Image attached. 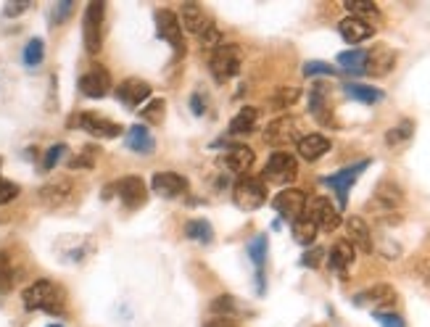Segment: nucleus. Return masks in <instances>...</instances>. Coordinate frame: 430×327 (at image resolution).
<instances>
[{
    "instance_id": "obj_20",
    "label": "nucleus",
    "mask_w": 430,
    "mask_h": 327,
    "mask_svg": "<svg viewBox=\"0 0 430 327\" xmlns=\"http://www.w3.org/2000/svg\"><path fill=\"white\" fill-rule=\"evenodd\" d=\"M327 267L333 269L341 280H346L349 277V269L354 267V261H356V251H354V246L349 241H338L333 248L327 251Z\"/></svg>"
},
{
    "instance_id": "obj_22",
    "label": "nucleus",
    "mask_w": 430,
    "mask_h": 327,
    "mask_svg": "<svg viewBox=\"0 0 430 327\" xmlns=\"http://www.w3.org/2000/svg\"><path fill=\"white\" fill-rule=\"evenodd\" d=\"M267 251H269L267 235H256V238H254V241L246 246V253H249V258L254 261V267H256V293H259V296H264V291H267V283H264Z\"/></svg>"
},
{
    "instance_id": "obj_37",
    "label": "nucleus",
    "mask_w": 430,
    "mask_h": 327,
    "mask_svg": "<svg viewBox=\"0 0 430 327\" xmlns=\"http://www.w3.org/2000/svg\"><path fill=\"white\" fill-rule=\"evenodd\" d=\"M344 6H346V11H351V16L364 19L367 24H372L375 19H380V9L375 3H370V0H346Z\"/></svg>"
},
{
    "instance_id": "obj_43",
    "label": "nucleus",
    "mask_w": 430,
    "mask_h": 327,
    "mask_svg": "<svg viewBox=\"0 0 430 327\" xmlns=\"http://www.w3.org/2000/svg\"><path fill=\"white\" fill-rule=\"evenodd\" d=\"M372 319H375V322H378L380 327H406L404 317H401L399 311H391V309H386V311H372Z\"/></svg>"
},
{
    "instance_id": "obj_48",
    "label": "nucleus",
    "mask_w": 430,
    "mask_h": 327,
    "mask_svg": "<svg viewBox=\"0 0 430 327\" xmlns=\"http://www.w3.org/2000/svg\"><path fill=\"white\" fill-rule=\"evenodd\" d=\"M11 277H14V272H11V261H9V256L0 251V291H9Z\"/></svg>"
},
{
    "instance_id": "obj_45",
    "label": "nucleus",
    "mask_w": 430,
    "mask_h": 327,
    "mask_svg": "<svg viewBox=\"0 0 430 327\" xmlns=\"http://www.w3.org/2000/svg\"><path fill=\"white\" fill-rule=\"evenodd\" d=\"M95 166V148H85L79 156L69 161V169H93Z\"/></svg>"
},
{
    "instance_id": "obj_53",
    "label": "nucleus",
    "mask_w": 430,
    "mask_h": 327,
    "mask_svg": "<svg viewBox=\"0 0 430 327\" xmlns=\"http://www.w3.org/2000/svg\"><path fill=\"white\" fill-rule=\"evenodd\" d=\"M51 327H61V325H51Z\"/></svg>"
},
{
    "instance_id": "obj_23",
    "label": "nucleus",
    "mask_w": 430,
    "mask_h": 327,
    "mask_svg": "<svg viewBox=\"0 0 430 327\" xmlns=\"http://www.w3.org/2000/svg\"><path fill=\"white\" fill-rule=\"evenodd\" d=\"M338 32H341V37H344L349 45H359V43H364V40H370V37L375 35V26L367 24L364 19L351 16V14H349L346 19H341Z\"/></svg>"
},
{
    "instance_id": "obj_25",
    "label": "nucleus",
    "mask_w": 430,
    "mask_h": 327,
    "mask_svg": "<svg viewBox=\"0 0 430 327\" xmlns=\"http://www.w3.org/2000/svg\"><path fill=\"white\" fill-rule=\"evenodd\" d=\"M330 148H333V143H330L325 135H319V132H309V135H304V138L296 143V151H299V156H301L304 161H317Z\"/></svg>"
},
{
    "instance_id": "obj_14",
    "label": "nucleus",
    "mask_w": 430,
    "mask_h": 327,
    "mask_svg": "<svg viewBox=\"0 0 430 327\" xmlns=\"http://www.w3.org/2000/svg\"><path fill=\"white\" fill-rule=\"evenodd\" d=\"M114 193L119 196V201L127 208H140L148 201V188L146 182L140 180L138 174H127L119 182H114Z\"/></svg>"
},
{
    "instance_id": "obj_47",
    "label": "nucleus",
    "mask_w": 430,
    "mask_h": 327,
    "mask_svg": "<svg viewBox=\"0 0 430 327\" xmlns=\"http://www.w3.org/2000/svg\"><path fill=\"white\" fill-rule=\"evenodd\" d=\"M16 196H19V185H16V182L3 180V177H0V206H3V203H11V201L16 198Z\"/></svg>"
},
{
    "instance_id": "obj_2",
    "label": "nucleus",
    "mask_w": 430,
    "mask_h": 327,
    "mask_svg": "<svg viewBox=\"0 0 430 327\" xmlns=\"http://www.w3.org/2000/svg\"><path fill=\"white\" fill-rule=\"evenodd\" d=\"M401 206H404V190L399 188L396 182H380L375 193L367 201V211L375 214L378 219H399L401 214Z\"/></svg>"
},
{
    "instance_id": "obj_6",
    "label": "nucleus",
    "mask_w": 430,
    "mask_h": 327,
    "mask_svg": "<svg viewBox=\"0 0 430 327\" xmlns=\"http://www.w3.org/2000/svg\"><path fill=\"white\" fill-rule=\"evenodd\" d=\"M243 66L241 51L235 45H219L214 53H211V61H209V71L216 82H230L233 77H238V71Z\"/></svg>"
},
{
    "instance_id": "obj_33",
    "label": "nucleus",
    "mask_w": 430,
    "mask_h": 327,
    "mask_svg": "<svg viewBox=\"0 0 430 327\" xmlns=\"http://www.w3.org/2000/svg\"><path fill=\"white\" fill-rule=\"evenodd\" d=\"M185 238L201 243V246H209L214 241V227L209 219H188L185 222Z\"/></svg>"
},
{
    "instance_id": "obj_36",
    "label": "nucleus",
    "mask_w": 430,
    "mask_h": 327,
    "mask_svg": "<svg viewBox=\"0 0 430 327\" xmlns=\"http://www.w3.org/2000/svg\"><path fill=\"white\" fill-rule=\"evenodd\" d=\"M140 119L148 121V124H161L164 116H166V101L164 98H148L146 106L138 109Z\"/></svg>"
},
{
    "instance_id": "obj_7",
    "label": "nucleus",
    "mask_w": 430,
    "mask_h": 327,
    "mask_svg": "<svg viewBox=\"0 0 430 327\" xmlns=\"http://www.w3.org/2000/svg\"><path fill=\"white\" fill-rule=\"evenodd\" d=\"M301 124L296 116H277L267 124L264 129V143L272 148H283V146H296L299 140H301Z\"/></svg>"
},
{
    "instance_id": "obj_35",
    "label": "nucleus",
    "mask_w": 430,
    "mask_h": 327,
    "mask_svg": "<svg viewBox=\"0 0 430 327\" xmlns=\"http://www.w3.org/2000/svg\"><path fill=\"white\" fill-rule=\"evenodd\" d=\"M412 135H414V121L401 119L394 129H388L386 132V146L388 148H401L412 140Z\"/></svg>"
},
{
    "instance_id": "obj_49",
    "label": "nucleus",
    "mask_w": 430,
    "mask_h": 327,
    "mask_svg": "<svg viewBox=\"0 0 430 327\" xmlns=\"http://www.w3.org/2000/svg\"><path fill=\"white\" fill-rule=\"evenodd\" d=\"M26 9H29V3H6L3 14H6V16H19V14H24Z\"/></svg>"
},
{
    "instance_id": "obj_38",
    "label": "nucleus",
    "mask_w": 430,
    "mask_h": 327,
    "mask_svg": "<svg viewBox=\"0 0 430 327\" xmlns=\"http://www.w3.org/2000/svg\"><path fill=\"white\" fill-rule=\"evenodd\" d=\"M21 59H24V66L26 69H37L45 59V43L40 37H32L29 43L24 45V53H21Z\"/></svg>"
},
{
    "instance_id": "obj_51",
    "label": "nucleus",
    "mask_w": 430,
    "mask_h": 327,
    "mask_svg": "<svg viewBox=\"0 0 430 327\" xmlns=\"http://www.w3.org/2000/svg\"><path fill=\"white\" fill-rule=\"evenodd\" d=\"M204 327H238V325H235L233 319H219V317H214V319H209V322H206Z\"/></svg>"
},
{
    "instance_id": "obj_10",
    "label": "nucleus",
    "mask_w": 430,
    "mask_h": 327,
    "mask_svg": "<svg viewBox=\"0 0 430 327\" xmlns=\"http://www.w3.org/2000/svg\"><path fill=\"white\" fill-rule=\"evenodd\" d=\"M351 301H354V306H367V309H372V311H386V309H391V306H396L399 293H396L394 285L378 283V285L364 288L361 293H356Z\"/></svg>"
},
{
    "instance_id": "obj_28",
    "label": "nucleus",
    "mask_w": 430,
    "mask_h": 327,
    "mask_svg": "<svg viewBox=\"0 0 430 327\" xmlns=\"http://www.w3.org/2000/svg\"><path fill=\"white\" fill-rule=\"evenodd\" d=\"M254 161H256V154H254L249 146H241V143H235V146L227 148V156H224L227 169L235 172V174H241V177L249 174V169L254 166Z\"/></svg>"
},
{
    "instance_id": "obj_29",
    "label": "nucleus",
    "mask_w": 430,
    "mask_h": 327,
    "mask_svg": "<svg viewBox=\"0 0 430 327\" xmlns=\"http://www.w3.org/2000/svg\"><path fill=\"white\" fill-rule=\"evenodd\" d=\"M344 93L349 95L351 101H356V104H367V106H375L386 98L383 90H378V87H372V85H361V82H346Z\"/></svg>"
},
{
    "instance_id": "obj_16",
    "label": "nucleus",
    "mask_w": 430,
    "mask_h": 327,
    "mask_svg": "<svg viewBox=\"0 0 430 327\" xmlns=\"http://www.w3.org/2000/svg\"><path fill=\"white\" fill-rule=\"evenodd\" d=\"M148 98H151V85L146 79L129 77L116 87V101L124 104L127 109H140V104H146Z\"/></svg>"
},
{
    "instance_id": "obj_39",
    "label": "nucleus",
    "mask_w": 430,
    "mask_h": 327,
    "mask_svg": "<svg viewBox=\"0 0 430 327\" xmlns=\"http://www.w3.org/2000/svg\"><path fill=\"white\" fill-rule=\"evenodd\" d=\"M299 98H301L299 87H277L275 95H272V106L275 109H291L293 104H299Z\"/></svg>"
},
{
    "instance_id": "obj_31",
    "label": "nucleus",
    "mask_w": 430,
    "mask_h": 327,
    "mask_svg": "<svg viewBox=\"0 0 430 327\" xmlns=\"http://www.w3.org/2000/svg\"><path fill=\"white\" fill-rule=\"evenodd\" d=\"M211 314H216L219 319H233L235 322V317H243V303L235 298V296H230V293H224V296H219V298H214L211 301Z\"/></svg>"
},
{
    "instance_id": "obj_42",
    "label": "nucleus",
    "mask_w": 430,
    "mask_h": 327,
    "mask_svg": "<svg viewBox=\"0 0 430 327\" xmlns=\"http://www.w3.org/2000/svg\"><path fill=\"white\" fill-rule=\"evenodd\" d=\"M66 154H69V146H66V143H56V146L48 148V151H45V156H43V169H45V172H51L53 166H56V164H59Z\"/></svg>"
},
{
    "instance_id": "obj_24",
    "label": "nucleus",
    "mask_w": 430,
    "mask_h": 327,
    "mask_svg": "<svg viewBox=\"0 0 430 327\" xmlns=\"http://www.w3.org/2000/svg\"><path fill=\"white\" fill-rule=\"evenodd\" d=\"M71 190H74V185H71L69 177H59V180L43 185L37 196H40V201H43L45 206L56 208V206H64V203L71 198Z\"/></svg>"
},
{
    "instance_id": "obj_27",
    "label": "nucleus",
    "mask_w": 430,
    "mask_h": 327,
    "mask_svg": "<svg viewBox=\"0 0 430 327\" xmlns=\"http://www.w3.org/2000/svg\"><path fill=\"white\" fill-rule=\"evenodd\" d=\"M177 19H180V24L185 26L188 32H193V35H201L209 24H214V21L206 16V11L201 9L198 3H182Z\"/></svg>"
},
{
    "instance_id": "obj_50",
    "label": "nucleus",
    "mask_w": 430,
    "mask_h": 327,
    "mask_svg": "<svg viewBox=\"0 0 430 327\" xmlns=\"http://www.w3.org/2000/svg\"><path fill=\"white\" fill-rule=\"evenodd\" d=\"M204 109H206V106L201 104V95H198V93L190 95V111L196 114V116H201V114H204Z\"/></svg>"
},
{
    "instance_id": "obj_44",
    "label": "nucleus",
    "mask_w": 430,
    "mask_h": 327,
    "mask_svg": "<svg viewBox=\"0 0 430 327\" xmlns=\"http://www.w3.org/2000/svg\"><path fill=\"white\" fill-rule=\"evenodd\" d=\"M71 11H74V3L71 0H61V3H56L53 6V14H51V24H64L66 19L71 16Z\"/></svg>"
},
{
    "instance_id": "obj_41",
    "label": "nucleus",
    "mask_w": 430,
    "mask_h": 327,
    "mask_svg": "<svg viewBox=\"0 0 430 327\" xmlns=\"http://www.w3.org/2000/svg\"><path fill=\"white\" fill-rule=\"evenodd\" d=\"M198 43H201V48H206V51H216L222 43V32H219V26L216 24H209L201 35H198Z\"/></svg>"
},
{
    "instance_id": "obj_26",
    "label": "nucleus",
    "mask_w": 430,
    "mask_h": 327,
    "mask_svg": "<svg viewBox=\"0 0 430 327\" xmlns=\"http://www.w3.org/2000/svg\"><path fill=\"white\" fill-rule=\"evenodd\" d=\"M124 146H127L132 154L148 156V154H154L156 138L151 135V129H148L146 124H132V127L127 129V135H124Z\"/></svg>"
},
{
    "instance_id": "obj_4",
    "label": "nucleus",
    "mask_w": 430,
    "mask_h": 327,
    "mask_svg": "<svg viewBox=\"0 0 430 327\" xmlns=\"http://www.w3.org/2000/svg\"><path fill=\"white\" fill-rule=\"evenodd\" d=\"M104 21H106V3H87L85 21H82V37H85V51L90 56H98L104 48Z\"/></svg>"
},
{
    "instance_id": "obj_1",
    "label": "nucleus",
    "mask_w": 430,
    "mask_h": 327,
    "mask_svg": "<svg viewBox=\"0 0 430 327\" xmlns=\"http://www.w3.org/2000/svg\"><path fill=\"white\" fill-rule=\"evenodd\" d=\"M21 301L29 311H48V314H64L66 296L59 285L51 280H37L21 293Z\"/></svg>"
},
{
    "instance_id": "obj_13",
    "label": "nucleus",
    "mask_w": 430,
    "mask_h": 327,
    "mask_svg": "<svg viewBox=\"0 0 430 327\" xmlns=\"http://www.w3.org/2000/svg\"><path fill=\"white\" fill-rule=\"evenodd\" d=\"M156 29H159V37L169 43V48H172V53H174V59L185 56L182 24H180V19H177V14H174V11H169V9L159 11V14H156Z\"/></svg>"
},
{
    "instance_id": "obj_3",
    "label": "nucleus",
    "mask_w": 430,
    "mask_h": 327,
    "mask_svg": "<svg viewBox=\"0 0 430 327\" xmlns=\"http://www.w3.org/2000/svg\"><path fill=\"white\" fill-rule=\"evenodd\" d=\"M233 203L241 211H256L267 203V182L261 177H238V182L233 185Z\"/></svg>"
},
{
    "instance_id": "obj_52",
    "label": "nucleus",
    "mask_w": 430,
    "mask_h": 327,
    "mask_svg": "<svg viewBox=\"0 0 430 327\" xmlns=\"http://www.w3.org/2000/svg\"><path fill=\"white\" fill-rule=\"evenodd\" d=\"M420 275H422V280L430 285V256L422 261V267H420Z\"/></svg>"
},
{
    "instance_id": "obj_8",
    "label": "nucleus",
    "mask_w": 430,
    "mask_h": 327,
    "mask_svg": "<svg viewBox=\"0 0 430 327\" xmlns=\"http://www.w3.org/2000/svg\"><path fill=\"white\" fill-rule=\"evenodd\" d=\"M299 174V164H296V156L288 154V151H275V154L267 159V166L261 172V180L264 182H275V185H291Z\"/></svg>"
},
{
    "instance_id": "obj_40",
    "label": "nucleus",
    "mask_w": 430,
    "mask_h": 327,
    "mask_svg": "<svg viewBox=\"0 0 430 327\" xmlns=\"http://www.w3.org/2000/svg\"><path fill=\"white\" fill-rule=\"evenodd\" d=\"M304 77H336L338 69L336 66H330V64H325V61H306L304 64Z\"/></svg>"
},
{
    "instance_id": "obj_46",
    "label": "nucleus",
    "mask_w": 430,
    "mask_h": 327,
    "mask_svg": "<svg viewBox=\"0 0 430 327\" xmlns=\"http://www.w3.org/2000/svg\"><path fill=\"white\" fill-rule=\"evenodd\" d=\"M327 256V251L325 248H309L306 253L301 256V267H309V269H317L319 264H322V258Z\"/></svg>"
},
{
    "instance_id": "obj_32",
    "label": "nucleus",
    "mask_w": 430,
    "mask_h": 327,
    "mask_svg": "<svg viewBox=\"0 0 430 327\" xmlns=\"http://www.w3.org/2000/svg\"><path fill=\"white\" fill-rule=\"evenodd\" d=\"M259 111L254 106H243L241 111L235 114L233 121H230V135H251L256 129Z\"/></svg>"
},
{
    "instance_id": "obj_21",
    "label": "nucleus",
    "mask_w": 430,
    "mask_h": 327,
    "mask_svg": "<svg viewBox=\"0 0 430 327\" xmlns=\"http://www.w3.org/2000/svg\"><path fill=\"white\" fill-rule=\"evenodd\" d=\"M396 66V51H391L388 45H378L367 51V64H364V74L367 77H386L388 71H394Z\"/></svg>"
},
{
    "instance_id": "obj_5",
    "label": "nucleus",
    "mask_w": 430,
    "mask_h": 327,
    "mask_svg": "<svg viewBox=\"0 0 430 327\" xmlns=\"http://www.w3.org/2000/svg\"><path fill=\"white\" fill-rule=\"evenodd\" d=\"M370 166V159H364V161H356L351 166H346V169H338L336 174H327L322 177V185L333 190L338 196V211H344L346 208V201H349V190L354 188V182L359 180V174L364 172Z\"/></svg>"
},
{
    "instance_id": "obj_30",
    "label": "nucleus",
    "mask_w": 430,
    "mask_h": 327,
    "mask_svg": "<svg viewBox=\"0 0 430 327\" xmlns=\"http://www.w3.org/2000/svg\"><path fill=\"white\" fill-rule=\"evenodd\" d=\"M291 233H293V241L299 243V246H306V248H309L311 243L317 241L319 227L309 214H304V216H299L296 222H291Z\"/></svg>"
},
{
    "instance_id": "obj_18",
    "label": "nucleus",
    "mask_w": 430,
    "mask_h": 327,
    "mask_svg": "<svg viewBox=\"0 0 430 327\" xmlns=\"http://www.w3.org/2000/svg\"><path fill=\"white\" fill-rule=\"evenodd\" d=\"M151 188L161 196V198H180L188 193V177L177 172H156L151 177Z\"/></svg>"
},
{
    "instance_id": "obj_12",
    "label": "nucleus",
    "mask_w": 430,
    "mask_h": 327,
    "mask_svg": "<svg viewBox=\"0 0 430 327\" xmlns=\"http://www.w3.org/2000/svg\"><path fill=\"white\" fill-rule=\"evenodd\" d=\"M306 214L317 222L319 233H336L338 227H341V222H344V216H341L338 206L330 198H325V196L311 198L309 203H306Z\"/></svg>"
},
{
    "instance_id": "obj_19",
    "label": "nucleus",
    "mask_w": 430,
    "mask_h": 327,
    "mask_svg": "<svg viewBox=\"0 0 430 327\" xmlns=\"http://www.w3.org/2000/svg\"><path fill=\"white\" fill-rule=\"evenodd\" d=\"M309 114L322 124V127H338L336 119H333V106H330V95H327V87L322 82L311 87L309 93Z\"/></svg>"
},
{
    "instance_id": "obj_34",
    "label": "nucleus",
    "mask_w": 430,
    "mask_h": 327,
    "mask_svg": "<svg viewBox=\"0 0 430 327\" xmlns=\"http://www.w3.org/2000/svg\"><path fill=\"white\" fill-rule=\"evenodd\" d=\"M338 66L349 74H364V64H367V51L361 48H354V51H344L338 53Z\"/></svg>"
},
{
    "instance_id": "obj_17",
    "label": "nucleus",
    "mask_w": 430,
    "mask_h": 327,
    "mask_svg": "<svg viewBox=\"0 0 430 327\" xmlns=\"http://www.w3.org/2000/svg\"><path fill=\"white\" fill-rule=\"evenodd\" d=\"M344 227H346V241L351 243L354 251H361V253H372L375 251L370 224L364 222L361 216H349L344 222Z\"/></svg>"
},
{
    "instance_id": "obj_9",
    "label": "nucleus",
    "mask_w": 430,
    "mask_h": 327,
    "mask_svg": "<svg viewBox=\"0 0 430 327\" xmlns=\"http://www.w3.org/2000/svg\"><path fill=\"white\" fill-rule=\"evenodd\" d=\"M71 127L85 129L87 135H93V138H98V140H111V138H119L121 135V127L116 121L104 116V114H95V111H79L77 116L71 119Z\"/></svg>"
},
{
    "instance_id": "obj_11",
    "label": "nucleus",
    "mask_w": 430,
    "mask_h": 327,
    "mask_svg": "<svg viewBox=\"0 0 430 327\" xmlns=\"http://www.w3.org/2000/svg\"><path fill=\"white\" fill-rule=\"evenodd\" d=\"M306 203H309V198H306V193L299 188H283L275 198H272V208L277 211V216H280V219H288V222H296L299 216L306 214Z\"/></svg>"
},
{
    "instance_id": "obj_15",
    "label": "nucleus",
    "mask_w": 430,
    "mask_h": 327,
    "mask_svg": "<svg viewBox=\"0 0 430 327\" xmlns=\"http://www.w3.org/2000/svg\"><path fill=\"white\" fill-rule=\"evenodd\" d=\"M79 90L87 98H106V95L111 93V74L104 66L95 64L93 69L79 77Z\"/></svg>"
}]
</instances>
